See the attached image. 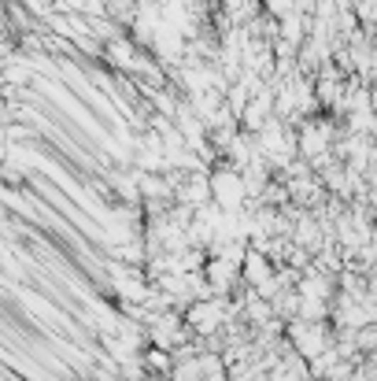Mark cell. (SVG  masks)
<instances>
[{
  "mask_svg": "<svg viewBox=\"0 0 377 381\" xmlns=\"http://www.w3.org/2000/svg\"><path fill=\"white\" fill-rule=\"evenodd\" d=\"M211 193L219 196V204H222V208H237V204H241V196H244V181L233 174V171H222V174H214V178H211Z\"/></svg>",
  "mask_w": 377,
  "mask_h": 381,
  "instance_id": "cell-1",
  "label": "cell"
}]
</instances>
